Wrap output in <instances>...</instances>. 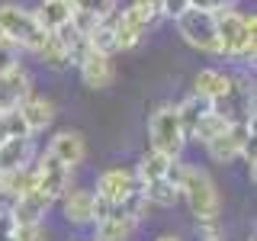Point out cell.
<instances>
[{"label": "cell", "mask_w": 257, "mask_h": 241, "mask_svg": "<svg viewBox=\"0 0 257 241\" xmlns=\"http://www.w3.org/2000/svg\"><path fill=\"white\" fill-rule=\"evenodd\" d=\"M215 32H219L222 55L235 61H254L257 55V16H244L235 7L215 13Z\"/></svg>", "instance_id": "cell-1"}, {"label": "cell", "mask_w": 257, "mask_h": 241, "mask_svg": "<svg viewBox=\"0 0 257 241\" xmlns=\"http://www.w3.org/2000/svg\"><path fill=\"white\" fill-rule=\"evenodd\" d=\"M180 199H187L193 219H196L199 225L219 222L222 196H219L215 180L209 177V171H203V167H196V164H183V174H180Z\"/></svg>", "instance_id": "cell-2"}, {"label": "cell", "mask_w": 257, "mask_h": 241, "mask_svg": "<svg viewBox=\"0 0 257 241\" xmlns=\"http://www.w3.org/2000/svg\"><path fill=\"white\" fill-rule=\"evenodd\" d=\"M0 36L13 42L20 52H39L45 45L48 32L39 26L36 13L20 4H0Z\"/></svg>", "instance_id": "cell-3"}, {"label": "cell", "mask_w": 257, "mask_h": 241, "mask_svg": "<svg viewBox=\"0 0 257 241\" xmlns=\"http://www.w3.org/2000/svg\"><path fill=\"white\" fill-rule=\"evenodd\" d=\"M148 139H151V151L164 158H180L183 148H187V135L180 129V119H177V106L174 103H164L151 112L148 119Z\"/></svg>", "instance_id": "cell-4"}, {"label": "cell", "mask_w": 257, "mask_h": 241, "mask_svg": "<svg viewBox=\"0 0 257 241\" xmlns=\"http://www.w3.org/2000/svg\"><path fill=\"white\" fill-rule=\"evenodd\" d=\"M174 23H177V32H180V39L187 45L199 48V52H206V55H222L219 32H215V13L190 7V10H183Z\"/></svg>", "instance_id": "cell-5"}, {"label": "cell", "mask_w": 257, "mask_h": 241, "mask_svg": "<svg viewBox=\"0 0 257 241\" xmlns=\"http://www.w3.org/2000/svg\"><path fill=\"white\" fill-rule=\"evenodd\" d=\"M254 142V123H228L222 135H215L212 142H206L203 148L209 151V158L219 164H231L235 158L244 155V148Z\"/></svg>", "instance_id": "cell-6"}, {"label": "cell", "mask_w": 257, "mask_h": 241, "mask_svg": "<svg viewBox=\"0 0 257 241\" xmlns=\"http://www.w3.org/2000/svg\"><path fill=\"white\" fill-rule=\"evenodd\" d=\"M155 23V13L145 10V7H135L128 4L125 10H116V52H128V48H135L145 39V32L148 26Z\"/></svg>", "instance_id": "cell-7"}, {"label": "cell", "mask_w": 257, "mask_h": 241, "mask_svg": "<svg viewBox=\"0 0 257 241\" xmlns=\"http://www.w3.org/2000/svg\"><path fill=\"white\" fill-rule=\"evenodd\" d=\"M135 190H139V180H135V174L128 167H106V171H100V177H96L93 196L109 203V206H122Z\"/></svg>", "instance_id": "cell-8"}, {"label": "cell", "mask_w": 257, "mask_h": 241, "mask_svg": "<svg viewBox=\"0 0 257 241\" xmlns=\"http://www.w3.org/2000/svg\"><path fill=\"white\" fill-rule=\"evenodd\" d=\"M36 190L42 193V196L48 199V203H55V199L64 196V190L71 187V167H64L61 161H55L52 155H45L36 161Z\"/></svg>", "instance_id": "cell-9"}, {"label": "cell", "mask_w": 257, "mask_h": 241, "mask_svg": "<svg viewBox=\"0 0 257 241\" xmlns=\"http://www.w3.org/2000/svg\"><path fill=\"white\" fill-rule=\"evenodd\" d=\"M77 71H80L84 87H90V90H106V87H112V80H116L112 55H100V52H93L90 45H87V52L77 58Z\"/></svg>", "instance_id": "cell-10"}, {"label": "cell", "mask_w": 257, "mask_h": 241, "mask_svg": "<svg viewBox=\"0 0 257 241\" xmlns=\"http://www.w3.org/2000/svg\"><path fill=\"white\" fill-rule=\"evenodd\" d=\"M142 225L139 215H132L128 209L116 206L106 219L93 222V241H128L135 235V228Z\"/></svg>", "instance_id": "cell-11"}, {"label": "cell", "mask_w": 257, "mask_h": 241, "mask_svg": "<svg viewBox=\"0 0 257 241\" xmlns=\"http://www.w3.org/2000/svg\"><path fill=\"white\" fill-rule=\"evenodd\" d=\"M48 155H52L55 161H61L64 167H80L87 158V139L80 132H74V129H64V132H58L52 142H48Z\"/></svg>", "instance_id": "cell-12"}, {"label": "cell", "mask_w": 257, "mask_h": 241, "mask_svg": "<svg viewBox=\"0 0 257 241\" xmlns=\"http://www.w3.org/2000/svg\"><path fill=\"white\" fill-rule=\"evenodd\" d=\"M231 87H235V74H225L219 68H203L193 80V96H199L212 106V103H219L231 93Z\"/></svg>", "instance_id": "cell-13"}, {"label": "cell", "mask_w": 257, "mask_h": 241, "mask_svg": "<svg viewBox=\"0 0 257 241\" xmlns=\"http://www.w3.org/2000/svg\"><path fill=\"white\" fill-rule=\"evenodd\" d=\"M16 112H20V119H23V126H26V132L36 135V132H42V129L52 126V119H55V103L48 100V96L29 93L26 100L16 106Z\"/></svg>", "instance_id": "cell-14"}, {"label": "cell", "mask_w": 257, "mask_h": 241, "mask_svg": "<svg viewBox=\"0 0 257 241\" xmlns=\"http://www.w3.org/2000/svg\"><path fill=\"white\" fill-rule=\"evenodd\" d=\"M36 161V142L32 135H20V139H7L0 145V174L20 171V167H29Z\"/></svg>", "instance_id": "cell-15"}, {"label": "cell", "mask_w": 257, "mask_h": 241, "mask_svg": "<svg viewBox=\"0 0 257 241\" xmlns=\"http://www.w3.org/2000/svg\"><path fill=\"white\" fill-rule=\"evenodd\" d=\"M93 203H96V196H93V190H64V196H61V209H64V219H68L71 225H93Z\"/></svg>", "instance_id": "cell-16"}, {"label": "cell", "mask_w": 257, "mask_h": 241, "mask_svg": "<svg viewBox=\"0 0 257 241\" xmlns=\"http://www.w3.org/2000/svg\"><path fill=\"white\" fill-rule=\"evenodd\" d=\"M29 93H32V80L23 68L10 71V74H0V112L16 109Z\"/></svg>", "instance_id": "cell-17"}, {"label": "cell", "mask_w": 257, "mask_h": 241, "mask_svg": "<svg viewBox=\"0 0 257 241\" xmlns=\"http://www.w3.org/2000/svg\"><path fill=\"white\" fill-rule=\"evenodd\" d=\"M48 206H52V203H48L42 193L32 190V193H26V196L13 199L10 215H13V222H16V225H39V222H45Z\"/></svg>", "instance_id": "cell-18"}, {"label": "cell", "mask_w": 257, "mask_h": 241, "mask_svg": "<svg viewBox=\"0 0 257 241\" xmlns=\"http://www.w3.org/2000/svg\"><path fill=\"white\" fill-rule=\"evenodd\" d=\"M36 20L45 32H58L61 26H68L71 16H74V0H42L36 7Z\"/></svg>", "instance_id": "cell-19"}, {"label": "cell", "mask_w": 257, "mask_h": 241, "mask_svg": "<svg viewBox=\"0 0 257 241\" xmlns=\"http://www.w3.org/2000/svg\"><path fill=\"white\" fill-rule=\"evenodd\" d=\"M142 187V196L148 199V206H158V209H171L180 203V187H177L174 180H167V177H161V180H151V183H139Z\"/></svg>", "instance_id": "cell-20"}, {"label": "cell", "mask_w": 257, "mask_h": 241, "mask_svg": "<svg viewBox=\"0 0 257 241\" xmlns=\"http://www.w3.org/2000/svg\"><path fill=\"white\" fill-rule=\"evenodd\" d=\"M36 190V167H20V171H10V174H0V196H10V199H20L26 193Z\"/></svg>", "instance_id": "cell-21"}, {"label": "cell", "mask_w": 257, "mask_h": 241, "mask_svg": "<svg viewBox=\"0 0 257 241\" xmlns=\"http://www.w3.org/2000/svg\"><path fill=\"white\" fill-rule=\"evenodd\" d=\"M174 161H177V158H164V155H158V151H145L132 174H135V180H139V183H151V180L167 177V171H171Z\"/></svg>", "instance_id": "cell-22"}, {"label": "cell", "mask_w": 257, "mask_h": 241, "mask_svg": "<svg viewBox=\"0 0 257 241\" xmlns=\"http://www.w3.org/2000/svg\"><path fill=\"white\" fill-rule=\"evenodd\" d=\"M212 109L206 100H199V96H187V100L177 106V119H180V129H183V135H187V142L193 139V132H196V126H199V119L206 116V112Z\"/></svg>", "instance_id": "cell-23"}, {"label": "cell", "mask_w": 257, "mask_h": 241, "mask_svg": "<svg viewBox=\"0 0 257 241\" xmlns=\"http://www.w3.org/2000/svg\"><path fill=\"white\" fill-rule=\"evenodd\" d=\"M112 23H116V13L106 16V20H100V23H96V26L84 36L87 45H90L93 52H100V55H112V52H116V26H112Z\"/></svg>", "instance_id": "cell-24"}, {"label": "cell", "mask_w": 257, "mask_h": 241, "mask_svg": "<svg viewBox=\"0 0 257 241\" xmlns=\"http://www.w3.org/2000/svg\"><path fill=\"white\" fill-rule=\"evenodd\" d=\"M39 58H42L48 68H55V71H61V68H68L71 64V58H68V48H64L61 42H58V36L55 32H48V39H45V45L39 48Z\"/></svg>", "instance_id": "cell-25"}, {"label": "cell", "mask_w": 257, "mask_h": 241, "mask_svg": "<svg viewBox=\"0 0 257 241\" xmlns=\"http://www.w3.org/2000/svg\"><path fill=\"white\" fill-rule=\"evenodd\" d=\"M225 129H228V119H222L219 112H212V109H209L206 116L199 119V126H196V132H193V139L206 145V142H212L215 135H222Z\"/></svg>", "instance_id": "cell-26"}, {"label": "cell", "mask_w": 257, "mask_h": 241, "mask_svg": "<svg viewBox=\"0 0 257 241\" xmlns=\"http://www.w3.org/2000/svg\"><path fill=\"white\" fill-rule=\"evenodd\" d=\"M74 7L80 13H87V16H93L96 23L100 20H106V16L116 13V0H74Z\"/></svg>", "instance_id": "cell-27"}, {"label": "cell", "mask_w": 257, "mask_h": 241, "mask_svg": "<svg viewBox=\"0 0 257 241\" xmlns=\"http://www.w3.org/2000/svg\"><path fill=\"white\" fill-rule=\"evenodd\" d=\"M20 68V48L7 39H0V74H10Z\"/></svg>", "instance_id": "cell-28"}, {"label": "cell", "mask_w": 257, "mask_h": 241, "mask_svg": "<svg viewBox=\"0 0 257 241\" xmlns=\"http://www.w3.org/2000/svg\"><path fill=\"white\" fill-rule=\"evenodd\" d=\"M16 241H48L45 222H39V225H16Z\"/></svg>", "instance_id": "cell-29"}, {"label": "cell", "mask_w": 257, "mask_h": 241, "mask_svg": "<svg viewBox=\"0 0 257 241\" xmlns=\"http://www.w3.org/2000/svg\"><path fill=\"white\" fill-rule=\"evenodd\" d=\"M0 241H16V222L10 209H0Z\"/></svg>", "instance_id": "cell-30"}, {"label": "cell", "mask_w": 257, "mask_h": 241, "mask_svg": "<svg viewBox=\"0 0 257 241\" xmlns=\"http://www.w3.org/2000/svg\"><path fill=\"white\" fill-rule=\"evenodd\" d=\"M241 158H244V164H247V180L254 183V180H257V155H254V142L244 148V155H241Z\"/></svg>", "instance_id": "cell-31"}, {"label": "cell", "mask_w": 257, "mask_h": 241, "mask_svg": "<svg viewBox=\"0 0 257 241\" xmlns=\"http://www.w3.org/2000/svg\"><path fill=\"white\" fill-rule=\"evenodd\" d=\"M132 4L135 7H145V10H151V13H161V4H164V0H132Z\"/></svg>", "instance_id": "cell-32"}, {"label": "cell", "mask_w": 257, "mask_h": 241, "mask_svg": "<svg viewBox=\"0 0 257 241\" xmlns=\"http://www.w3.org/2000/svg\"><path fill=\"white\" fill-rule=\"evenodd\" d=\"M158 241H180V238H177V235H161Z\"/></svg>", "instance_id": "cell-33"}]
</instances>
